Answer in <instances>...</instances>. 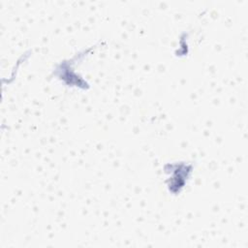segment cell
I'll list each match as a JSON object with an SVG mask.
<instances>
[{
	"label": "cell",
	"instance_id": "6da1fadb",
	"mask_svg": "<svg viewBox=\"0 0 248 248\" xmlns=\"http://www.w3.org/2000/svg\"><path fill=\"white\" fill-rule=\"evenodd\" d=\"M93 48H95V46L79 51L72 58L57 63L52 72L53 76H55L61 82L69 87H76L83 90L88 89L89 83L76 73L74 66L78 61H81L85 56H87Z\"/></svg>",
	"mask_w": 248,
	"mask_h": 248
},
{
	"label": "cell",
	"instance_id": "7a4b0ae2",
	"mask_svg": "<svg viewBox=\"0 0 248 248\" xmlns=\"http://www.w3.org/2000/svg\"><path fill=\"white\" fill-rule=\"evenodd\" d=\"M194 166L187 162L168 163L164 166L165 172L168 174L167 187L170 193L179 194L186 186L193 173Z\"/></svg>",
	"mask_w": 248,
	"mask_h": 248
}]
</instances>
